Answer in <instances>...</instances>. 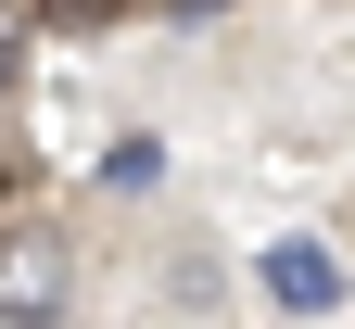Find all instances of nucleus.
<instances>
[{
    "label": "nucleus",
    "instance_id": "nucleus-3",
    "mask_svg": "<svg viewBox=\"0 0 355 329\" xmlns=\"http://www.w3.org/2000/svg\"><path fill=\"white\" fill-rule=\"evenodd\" d=\"M102 177H114V190H153V177H165V152H153V139H114V152H102Z\"/></svg>",
    "mask_w": 355,
    "mask_h": 329
},
{
    "label": "nucleus",
    "instance_id": "nucleus-1",
    "mask_svg": "<svg viewBox=\"0 0 355 329\" xmlns=\"http://www.w3.org/2000/svg\"><path fill=\"white\" fill-rule=\"evenodd\" d=\"M76 292V241L51 215H0V329H64Z\"/></svg>",
    "mask_w": 355,
    "mask_h": 329
},
{
    "label": "nucleus",
    "instance_id": "nucleus-4",
    "mask_svg": "<svg viewBox=\"0 0 355 329\" xmlns=\"http://www.w3.org/2000/svg\"><path fill=\"white\" fill-rule=\"evenodd\" d=\"M13 76H26V0H0V102H13Z\"/></svg>",
    "mask_w": 355,
    "mask_h": 329
},
{
    "label": "nucleus",
    "instance_id": "nucleus-2",
    "mask_svg": "<svg viewBox=\"0 0 355 329\" xmlns=\"http://www.w3.org/2000/svg\"><path fill=\"white\" fill-rule=\"evenodd\" d=\"M254 278H266L279 317H330V304H343V254H330V241H266Z\"/></svg>",
    "mask_w": 355,
    "mask_h": 329
},
{
    "label": "nucleus",
    "instance_id": "nucleus-6",
    "mask_svg": "<svg viewBox=\"0 0 355 329\" xmlns=\"http://www.w3.org/2000/svg\"><path fill=\"white\" fill-rule=\"evenodd\" d=\"M178 13H216V0H178Z\"/></svg>",
    "mask_w": 355,
    "mask_h": 329
},
{
    "label": "nucleus",
    "instance_id": "nucleus-5",
    "mask_svg": "<svg viewBox=\"0 0 355 329\" xmlns=\"http://www.w3.org/2000/svg\"><path fill=\"white\" fill-rule=\"evenodd\" d=\"M114 0H38V26H102Z\"/></svg>",
    "mask_w": 355,
    "mask_h": 329
}]
</instances>
